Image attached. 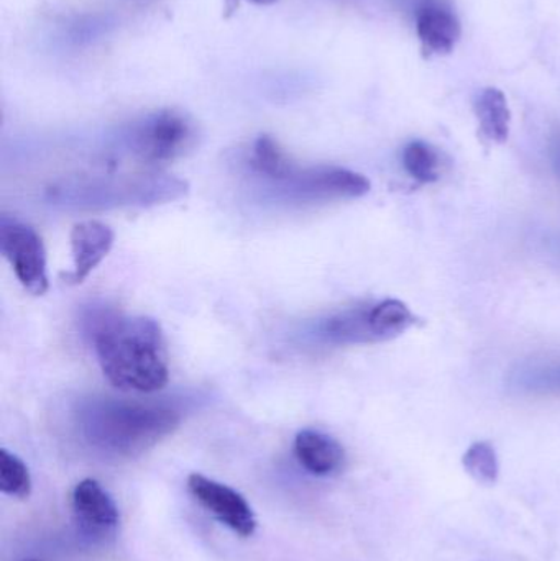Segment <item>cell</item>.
Here are the masks:
<instances>
[{
  "instance_id": "1",
  "label": "cell",
  "mask_w": 560,
  "mask_h": 561,
  "mask_svg": "<svg viewBox=\"0 0 560 561\" xmlns=\"http://www.w3.org/2000/svg\"><path fill=\"white\" fill-rule=\"evenodd\" d=\"M88 323L99 365L115 388L151 394L168 385L167 342L157 320L99 310Z\"/></svg>"
},
{
  "instance_id": "2",
  "label": "cell",
  "mask_w": 560,
  "mask_h": 561,
  "mask_svg": "<svg viewBox=\"0 0 560 561\" xmlns=\"http://www.w3.org/2000/svg\"><path fill=\"white\" fill-rule=\"evenodd\" d=\"M79 431L89 447L112 458H134L160 444L181 424L164 402L92 398L79 411Z\"/></svg>"
},
{
  "instance_id": "3",
  "label": "cell",
  "mask_w": 560,
  "mask_h": 561,
  "mask_svg": "<svg viewBox=\"0 0 560 561\" xmlns=\"http://www.w3.org/2000/svg\"><path fill=\"white\" fill-rule=\"evenodd\" d=\"M416 323L407 304L385 299L374 306L352 307L328 317L319 325L318 336L331 345H367L403 335Z\"/></svg>"
},
{
  "instance_id": "4",
  "label": "cell",
  "mask_w": 560,
  "mask_h": 561,
  "mask_svg": "<svg viewBox=\"0 0 560 561\" xmlns=\"http://www.w3.org/2000/svg\"><path fill=\"white\" fill-rule=\"evenodd\" d=\"M276 196L286 203L318 204L358 199L370 191L364 174L338 167L296 168L286 180L273 184Z\"/></svg>"
},
{
  "instance_id": "5",
  "label": "cell",
  "mask_w": 560,
  "mask_h": 561,
  "mask_svg": "<svg viewBox=\"0 0 560 561\" xmlns=\"http://www.w3.org/2000/svg\"><path fill=\"white\" fill-rule=\"evenodd\" d=\"M134 153L147 163H170L183 157L196 141V125L173 108L155 112L138 122L130 134Z\"/></svg>"
},
{
  "instance_id": "6",
  "label": "cell",
  "mask_w": 560,
  "mask_h": 561,
  "mask_svg": "<svg viewBox=\"0 0 560 561\" xmlns=\"http://www.w3.org/2000/svg\"><path fill=\"white\" fill-rule=\"evenodd\" d=\"M0 252L12 266L16 279L32 296L48 293L46 250L35 229L15 220H2Z\"/></svg>"
},
{
  "instance_id": "7",
  "label": "cell",
  "mask_w": 560,
  "mask_h": 561,
  "mask_svg": "<svg viewBox=\"0 0 560 561\" xmlns=\"http://www.w3.org/2000/svg\"><path fill=\"white\" fill-rule=\"evenodd\" d=\"M187 490L210 516L216 517L232 533L240 537H252L255 534L256 517L252 506L232 488L204 474L194 473L187 478Z\"/></svg>"
},
{
  "instance_id": "8",
  "label": "cell",
  "mask_w": 560,
  "mask_h": 561,
  "mask_svg": "<svg viewBox=\"0 0 560 561\" xmlns=\"http://www.w3.org/2000/svg\"><path fill=\"white\" fill-rule=\"evenodd\" d=\"M416 32L424 56H444L454 51L462 25L449 0H421L416 9Z\"/></svg>"
},
{
  "instance_id": "9",
  "label": "cell",
  "mask_w": 560,
  "mask_h": 561,
  "mask_svg": "<svg viewBox=\"0 0 560 561\" xmlns=\"http://www.w3.org/2000/svg\"><path fill=\"white\" fill-rule=\"evenodd\" d=\"M72 513L85 536L104 539L118 526V510L111 494L95 480H84L72 490Z\"/></svg>"
},
{
  "instance_id": "10",
  "label": "cell",
  "mask_w": 560,
  "mask_h": 561,
  "mask_svg": "<svg viewBox=\"0 0 560 561\" xmlns=\"http://www.w3.org/2000/svg\"><path fill=\"white\" fill-rule=\"evenodd\" d=\"M114 230L99 220L76 224L71 230L72 270L66 273L69 284H81L111 253Z\"/></svg>"
},
{
  "instance_id": "11",
  "label": "cell",
  "mask_w": 560,
  "mask_h": 561,
  "mask_svg": "<svg viewBox=\"0 0 560 561\" xmlns=\"http://www.w3.org/2000/svg\"><path fill=\"white\" fill-rule=\"evenodd\" d=\"M299 465L315 477H334L345 465V450L334 437L319 431H301L295 438Z\"/></svg>"
},
{
  "instance_id": "12",
  "label": "cell",
  "mask_w": 560,
  "mask_h": 561,
  "mask_svg": "<svg viewBox=\"0 0 560 561\" xmlns=\"http://www.w3.org/2000/svg\"><path fill=\"white\" fill-rule=\"evenodd\" d=\"M480 135L490 144H505L512 128V111L500 89L487 88L473 101Z\"/></svg>"
},
{
  "instance_id": "13",
  "label": "cell",
  "mask_w": 560,
  "mask_h": 561,
  "mask_svg": "<svg viewBox=\"0 0 560 561\" xmlns=\"http://www.w3.org/2000/svg\"><path fill=\"white\" fill-rule=\"evenodd\" d=\"M255 173L275 184L286 180L296 170L288 154L279 148V145L268 135H263L253 145L252 158H250Z\"/></svg>"
},
{
  "instance_id": "14",
  "label": "cell",
  "mask_w": 560,
  "mask_h": 561,
  "mask_svg": "<svg viewBox=\"0 0 560 561\" xmlns=\"http://www.w3.org/2000/svg\"><path fill=\"white\" fill-rule=\"evenodd\" d=\"M403 167L413 180L421 184L439 181L441 157L436 148L426 141H411L403 150Z\"/></svg>"
},
{
  "instance_id": "15",
  "label": "cell",
  "mask_w": 560,
  "mask_h": 561,
  "mask_svg": "<svg viewBox=\"0 0 560 561\" xmlns=\"http://www.w3.org/2000/svg\"><path fill=\"white\" fill-rule=\"evenodd\" d=\"M0 491L16 500H26L32 494L28 467L5 448L0 450Z\"/></svg>"
},
{
  "instance_id": "16",
  "label": "cell",
  "mask_w": 560,
  "mask_h": 561,
  "mask_svg": "<svg viewBox=\"0 0 560 561\" xmlns=\"http://www.w3.org/2000/svg\"><path fill=\"white\" fill-rule=\"evenodd\" d=\"M464 468L480 484H493L499 480L500 465L495 448L489 442H476L464 455Z\"/></svg>"
},
{
  "instance_id": "17",
  "label": "cell",
  "mask_w": 560,
  "mask_h": 561,
  "mask_svg": "<svg viewBox=\"0 0 560 561\" xmlns=\"http://www.w3.org/2000/svg\"><path fill=\"white\" fill-rule=\"evenodd\" d=\"M516 388L526 392L551 394L560 392V363L559 365L536 366L519 373L515 381Z\"/></svg>"
},
{
  "instance_id": "18",
  "label": "cell",
  "mask_w": 560,
  "mask_h": 561,
  "mask_svg": "<svg viewBox=\"0 0 560 561\" xmlns=\"http://www.w3.org/2000/svg\"><path fill=\"white\" fill-rule=\"evenodd\" d=\"M114 26L108 15H84L69 25L68 39L75 45H88L104 36Z\"/></svg>"
},
{
  "instance_id": "19",
  "label": "cell",
  "mask_w": 560,
  "mask_h": 561,
  "mask_svg": "<svg viewBox=\"0 0 560 561\" xmlns=\"http://www.w3.org/2000/svg\"><path fill=\"white\" fill-rule=\"evenodd\" d=\"M249 2L256 3V5H272L276 0H249Z\"/></svg>"
},
{
  "instance_id": "20",
  "label": "cell",
  "mask_w": 560,
  "mask_h": 561,
  "mask_svg": "<svg viewBox=\"0 0 560 561\" xmlns=\"http://www.w3.org/2000/svg\"><path fill=\"white\" fill-rule=\"evenodd\" d=\"M28 561H38V560H28Z\"/></svg>"
}]
</instances>
